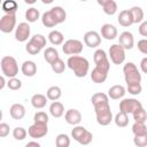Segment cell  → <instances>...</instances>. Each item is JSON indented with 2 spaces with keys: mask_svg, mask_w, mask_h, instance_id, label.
Masks as SVG:
<instances>
[{
  "mask_svg": "<svg viewBox=\"0 0 147 147\" xmlns=\"http://www.w3.org/2000/svg\"><path fill=\"white\" fill-rule=\"evenodd\" d=\"M108 77V74L107 72H103L101 70H99L98 68H94L91 72V79L93 83L95 84H101V83H105L106 79Z\"/></svg>",
  "mask_w": 147,
  "mask_h": 147,
  "instance_id": "d4e9b609",
  "label": "cell"
},
{
  "mask_svg": "<svg viewBox=\"0 0 147 147\" xmlns=\"http://www.w3.org/2000/svg\"><path fill=\"white\" fill-rule=\"evenodd\" d=\"M6 85V82H5V76H1L0 77V90H2Z\"/></svg>",
  "mask_w": 147,
  "mask_h": 147,
  "instance_id": "816d5d0a",
  "label": "cell"
},
{
  "mask_svg": "<svg viewBox=\"0 0 147 147\" xmlns=\"http://www.w3.org/2000/svg\"><path fill=\"white\" fill-rule=\"evenodd\" d=\"M7 86L11 91H18L22 87V82H21V79L16 78V77L9 78V80L7 82Z\"/></svg>",
  "mask_w": 147,
  "mask_h": 147,
  "instance_id": "60d3db41",
  "label": "cell"
},
{
  "mask_svg": "<svg viewBox=\"0 0 147 147\" xmlns=\"http://www.w3.org/2000/svg\"><path fill=\"white\" fill-rule=\"evenodd\" d=\"M39 17H40V13H39V10L37 8L31 7V8L26 9V11H25V18H26L28 22L33 23V22L38 21Z\"/></svg>",
  "mask_w": 147,
  "mask_h": 147,
  "instance_id": "d6a6232c",
  "label": "cell"
},
{
  "mask_svg": "<svg viewBox=\"0 0 147 147\" xmlns=\"http://www.w3.org/2000/svg\"><path fill=\"white\" fill-rule=\"evenodd\" d=\"M48 40L52 45L54 46H59V45H63V40H64V36L61 31L59 30H53L48 33Z\"/></svg>",
  "mask_w": 147,
  "mask_h": 147,
  "instance_id": "cb8c5ba5",
  "label": "cell"
},
{
  "mask_svg": "<svg viewBox=\"0 0 147 147\" xmlns=\"http://www.w3.org/2000/svg\"><path fill=\"white\" fill-rule=\"evenodd\" d=\"M84 44L90 48H96L101 44V36L96 31H87L84 34Z\"/></svg>",
  "mask_w": 147,
  "mask_h": 147,
  "instance_id": "7c38bea8",
  "label": "cell"
},
{
  "mask_svg": "<svg viewBox=\"0 0 147 147\" xmlns=\"http://www.w3.org/2000/svg\"><path fill=\"white\" fill-rule=\"evenodd\" d=\"M9 114L13 119L20 121L25 116V107L22 103H14L9 109Z\"/></svg>",
  "mask_w": 147,
  "mask_h": 147,
  "instance_id": "ac0fdd59",
  "label": "cell"
},
{
  "mask_svg": "<svg viewBox=\"0 0 147 147\" xmlns=\"http://www.w3.org/2000/svg\"><path fill=\"white\" fill-rule=\"evenodd\" d=\"M142 105L140 101H138L134 98H129V99H123L119 102V111H123L125 114H133L137 109L141 108Z\"/></svg>",
  "mask_w": 147,
  "mask_h": 147,
  "instance_id": "ba28073f",
  "label": "cell"
},
{
  "mask_svg": "<svg viewBox=\"0 0 147 147\" xmlns=\"http://www.w3.org/2000/svg\"><path fill=\"white\" fill-rule=\"evenodd\" d=\"M93 60H94V63H95V68H98L99 70L103 71V72H109V69H110V62H109V59H108V55L107 53L99 48L94 52L93 54Z\"/></svg>",
  "mask_w": 147,
  "mask_h": 147,
  "instance_id": "5b68a950",
  "label": "cell"
},
{
  "mask_svg": "<svg viewBox=\"0 0 147 147\" xmlns=\"http://www.w3.org/2000/svg\"><path fill=\"white\" fill-rule=\"evenodd\" d=\"M67 65L69 69L74 71V75L78 78H83L88 74L90 70V63L87 59L80 55H74L69 56L67 60Z\"/></svg>",
  "mask_w": 147,
  "mask_h": 147,
  "instance_id": "6da1fadb",
  "label": "cell"
},
{
  "mask_svg": "<svg viewBox=\"0 0 147 147\" xmlns=\"http://www.w3.org/2000/svg\"><path fill=\"white\" fill-rule=\"evenodd\" d=\"M25 51L29 53V54H31V55H37V54H39V52L41 51V48H39L37 45H34L33 42H31V41H29L28 44H26V46H25Z\"/></svg>",
  "mask_w": 147,
  "mask_h": 147,
  "instance_id": "f6af8a7d",
  "label": "cell"
},
{
  "mask_svg": "<svg viewBox=\"0 0 147 147\" xmlns=\"http://www.w3.org/2000/svg\"><path fill=\"white\" fill-rule=\"evenodd\" d=\"M34 123H41V124H47L48 123V115L45 111H38L33 116Z\"/></svg>",
  "mask_w": 147,
  "mask_h": 147,
  "instance_id": "7bdbcfd3",
  "label": "cell"
},
{
  "mask_svg": "<svg viewBox=\"0 0 147 147\" xmlns=\"http://www.w3.org/2000/svg\"><path fill=\"white\" fill-rule=\"evenodd\" d=\"M98 3L102 7L103 13L109 16L115 15L117 11V3L114 0H98Z\"/></svg>",
  "mask_w": 147,
  "mask_h": 147,
  "instance_id": "2e32d148",
  "label": "cell"
},
{
  "mask_svg": "<svg viewBox=\"0 0 147 147\" xmlns=\"http://www.w3.org/2000/svg\"><path fill=\"white\" fill-rule=\"evenodd\" d=\"M41 22H42V24H44L46 28H54V26L57 25V22H56L55 17L53 16V14H52L51 10H47V11H45V13L42 14V16H41Z\"/></svg>",
  "mask_w": 147,
  "mask_h": 147,
  "instance_id": "83f0119b",
  "label": "cell"
},
{
  "mask_svg": "<svg viewBox=\"0 0 147 147\" xmlns=\"http://www.w3.org/2000/svg\"><path fill=\"white\" fill-rule=\"evenodd\" d=\"M14 29H16V15L5 14L0 20V30H1V32L10 33Z\"/></svg>",
  "mask_w": 147,
  "mask_h": 147,
  "instance_id": "9c48e42d",
  "label": "cell"
},
{
  "mask_svg": "<svg viewBox=\"0 0 147 147\" xmlns=\"http://www.w3.org/2000/svg\"><path fill=\"white\" fill-rule=\"evenodd\" d=\"M49 114L54 118H60L64 114V106L60 101H53L49 106Z\"/></svg>",
  "mask_w": 147,
  "mask_h": 147,
  "instance_id": "7402d4cb",
  "label": "cell"
},
{
  "mask_svg": "<svg viewBox=\"0 0 147 147\" xmlns=\"http://www.w3.org/2000/svg\"><path fill=\"white\" fill-rule=\"evenodd\" d=\"M87 130L84 127V126H80V125H76L72 130H71V137L74 138V140H76L78 142V140L85 134Z\"/></svg>",
  "mask_w": 147,
  "mask_h": 147,
  "instance_id": "74e56055",
  "label": "cell"
},
{
  "mask_svg": "<svg viewBox=\"0 0 147 147\" xmlns=\"http://www.w3.org/2000/svg\"><path fill=\"white\" fill-rule=\"evenodd\" d=\"M47 96L41 93H36L31 98V105L36 109H42L47 103Z\"/></svg>",
  "mask_w": 147,
  "mask_h": 147,
  "instance_id": "603a6c76",
  "label": "cell"
},
{
  "mask_svg": "<svg viewBox=\"0 0 147 147\" xmlns=\"http://www.w3.org/2000/svg\"><path fill=\"white\" fill-rule=\"evenodd\" d=\"M49 10L52 11L53 16L55 17V20H56L57 24L63 23V22L65 21V18H67V13H65V10H64L61 6H55V7L51 8Z\"/></svg>",
  "mask_w": 147,
  "mask_h": 147,
  "instance_id": "484cf974",
  "label": "cell"
},
{
  "mask_svg": "<svg viewBox=\"0 0 147 147\" xmlns=\"http://www.w3.org/2000/svg\"><path fill=\"white\" fill-rule=\"evenodd\" d=\"M94 111H95V116H96V122L101 126L109 125L111 123V121H114L113 113H111L109 105L96 107V108H94Z\"/></svg>",
  "mask_w": 147,
  "mask_h": 147,
  "instance_id": "277c9868",
  "label": "cell"
},
{
  "mask_svg": "<svg viewBox=\"0 0 147 147\" xmlns=\"http://www.w3.org/2000/svg\"><path fill=\"white\" fill-rule=\"evenodd\" d=\"M30 25L26 22H21L15 29V39L20 42H24L30 38Z\"/></svg>",
  "mask_w": 147,
  "mask_h": 147,
  "instance_id": "8fae6325",
  "label": "cell"
},
{
  "mask_svg": "<svg viewBox=\"0 0 147 147\" xmlns=\"http://www.w3.org/2000/svg\"><path fill=\"white\" fill-rule=\"evenodd\" d=\"M2 10L7 15H15L17 10V2L14 0H6L2 2Z\"/></svg>",
  "mask_w": 147,
  "mask_h": 147,
  "instance_id": "f546056e",
  "label": "cell"
},
{
  "mask_svg": "<svg viewBox=\"0 0 147 147\" xmlns=\"http://www.w3.org/2000/svg\"><path fill=\"white\" fill-rule=\"evenodd\" d=\"M9 134V125L7 123H0V137L5 138Z\"/></svg>",
  "mask_w": 147,
  "mask_h": 147,
  "instance_id": "7dc6e473",
  "label": "cell"
},
{
  "mask_svg": "<svg viewBox=\"0 0 147 147\" xmlns=\"http://www.w3.org/2000/svg\"><path fill=\"white\" fill-rule=\"evenodd\" d=\"M132 116H133L134 122H142V123H145V121H147V113H146V110L144 109V107L137 109V110L132 114Z\"/></svg>",
  "mask_w": 147,
  "mask_h": 147,
  "instance_id": "8d00e7d4",
  "label": "cell"
},
{
  "mask_svg": "<svg viewBox=\"0 0 147 147\" xmlns=\"http://www.w3.org/2000/svg\"><path fill=\"white\" fill-rule=\"evenodd\" d=\"M126 91L132 95H139L142 91V86L141 84H131L126 86Z\"/></svg>",
  "mask_w": 147,
  "mask_h": 147,
  "instance_id": "ee69618b",
  "label": "cell"
},
{
  "mask_svg": "<svg viewBox=\"0 0 147 147\" xmlns=\"http://www.w3.org/2000/svg\"><path fill=\"white\" fill-rule=\"evenodd\" d=\"M123 74L126 85L131 84H140L141 82V74L139 72L137 65L133 62H127L123 67Z\"/></svg>",
  "mask_w": 147,
  "mask_h": 147,
  "instance_id": "3957f363",
  "label": "cell"
},
{
  "mask_svg": "<svg viewBox=\"0 0 147 147\" xmlns=\"http://www.w3.org/2000/svg\"><path fill=\"white\" fill-rule=\"evenodd\" d=\"M125 93H126V90L122 85H113L108 90V96L113 100H119V99L124 98Z\"/></svg>",
  "mask_w": 147,
  "mask_h": 147,
  "instance_id": "44dd1931",
  "label": "cell"
},
{
  "mask_svg": "<svg viewBox=\"0 0 147 147\" xmlns=\"http://www.w3.org/2000/svg\"><path fill=\"white\" fill-rule=\"evenodd\" d=\"M138 49L140 53L147 55V39H140L138 41Z\"/></svg>",
  "mask_w": 147,
  "mask_h": 147,
  "instance_id": "bcb514c9",
  "label": "cell"
},
{
  "mask_svg": "<svg viewBox=\"0 0 147 147\" xmlns=\"http://www.w3.org/2000/svg\"><path fill=\"white\" fill-rule=\"evenodd\" d=\"M132 132L134 136H140L147 133V127L142 122H134V124L132 125Z\"/></svg>",
  "mask_w": 147,
  "mask_h": 147,
  "instance_id": "f35d334b",
  "label": "cell"
},
{
  "mask_svg": "<svg viewBox=\"0 0 147 147\" xmlns=\"http://www.w3.org/2000/svg\"><path fill=\"white\" fill-rule=\"evenodd\" d=\"M62 51L64 54L70 56L79 55L83 52V42L78 39H68L62 45Z\"/></svg>",
  "mask_w": 147,
  "mask_h": 147,
  "instance_id": "8992f818",
  "label": "cell"
},
{
  "mask_svg": "<svg viewBox=\"0 0 147 147\" xmlns=\"http://www.w3.org/2000/svg\"><path fill=\"white\" fill-rule=\"evenodd\" d=\"M114 122L118 127H125L129 124V116H127V114H125L123 111H119L114 117Z\"/></svg>",
  "mask_w": 147,
  "mask_h": 147,
  "instance_id": "1f68e13d",
  "label": "cell"
},
{
  "mask_svg": "<svg viewBox=\"0 0 147 147\" xmlns=\"http://www.w3.org/2000/svg\"><path fill=\"white\" fill-rule=\"evenodd\" d=\"M118 32L115 25L110 23H106L101 26V37L107 39V40H114L117 37Z\"/></svg>",
  "mask_w": 147,
  "mask_h": 147,
  "instance_id": "9a60e30c",
  "label": "cell"
},
{
  "mask_svg": "<svg viewBox=\"0 0 147 147\" xmlns=\"http://www.w3.org/2000/svg\"><path fill=\"white\" fill-rule=\"evenodd\" d=\"M44 57H45L46 62H48L49 64L54 63L57 59H60L59 52H57V49L54 48V47H47V48L45 49V52H44Z\"/></svg>",
  "mask_w": 147,
  "mask_h": 147,
  "instance_id": "4316f807",
  "label": "cell"
},
{
  "mask_svg": "<svg viewBox=\"0 0 147 147\" xmlns=\"http://www.w3.org/2000/svg\"><path fill=\"white\" fill-rule=\"evenodd\" d=\"M140 69H141V71L144 74H147V56L141 59V61H140Z\"/></svg>",
  "mask_w": 147,
  "mask_h": 147,
  "instance_id": "681fc988",
  "label": "cell"
},
{
  "mask_svg": "<svg viewBox=\"0 0 147 147\" xmlns=\"http://www.w3.org/2000/svg\"><path fill=\"white\" fill-rule=\"evenodd\" d=\"M28 133L31 138L33 139H39L45 137L48 133V126L47 124H41V123H33L32 125L29 126Z\"/></svg>",
  "mask_w": 147,
  "mask_h": 147,
  "instance_id": "30bf717a",
  "label": "cell"
},
{
  "mask_svg": "<svg viewBox=\"0 0 147 147\" xmlns=\"http://www.w3.org/2000/svg\"><path fill=\"white\" fill-rule=\"evenodd\" d=\"M21 71L26 77H33L37 74V64L31 60L24 61L21 65Z\"/></svg>",
  "mask_w": 147,
  "mask_h": 147,
  "instance_id": "d6986e66",
  "label": "cell"
},
{
  "mask_svg": "<svg viewBox=\"0 0 147 147\" xmlns=\"http://www.w3.org/2000/svg\"><path fill=\"white\" fill-rule=\"evenodd\" d=\"M133 144L137 147H147V133H144L140 136H134Z\"/></svg>",
  "mask_w": 147,
  "mask_h": 147,
  "instance_id": "b9f144b4",
  "label": "cell"
},
{
  "mask_svg": "<svg viewBox=\"0 0 147 147\" xmlns=\"http://www.w3.org/2000/svg\"><path fill=\"white\" fill-rule=\"evenodd\" d=\"M64 119L70 125H78L82 122V113L78 109H69L64 114Z\"/></svg>",
  "mask_w": 147,
  "mask_h": 147,
  "instance_id": "5bb4252c",
  "label": "cell"
},
{
  "mask_svg": "<svg viewBox=\"0 0 147 147\" xmlns=\"http://www.w3.org/2000/svg\"><path fill=\"white\" fill-rule=\"evenodd\" d=\"M91 102H92L94 108L101 107V106H107V105H109V96L102 92H98V93H94L92 95Z\"/></svg>",
  "mask_w": 147,
  "mask_h": 147,
  "instance_id": "e0dca14e",
  "label": "cell"
},
{
  "mask_svg": "<svg viewBox=\"0 0 147 147\" xmlns=\"http://www.w3.org/2000/svg\"><path fill=\"white\" fill-rule=\"evenodd\" d=\"M132 18H133V24L134 23H141L144 22V10L139 6H133L130 8Z\"/></svg>",
  "mask_w": 147,
  "mask_h": 147,
  "instance_id": "4dcf8cb0",
  "label": "cell"
},
{
  "mask_svg": "<svg viewBox=\"0 0 147 147\" xmlns=\"http://www.w3.org/2000/svg\"><path fill=\"white\" fill-rule=\"evenodd\" d=\"M55 146L56 147H69L70 146V138L65 133H60L55 138Z\"/></svg>",
  "mask_w": 147,
  "mask_h": 147,
  "instance_id": "836d02e7",
  "label": "cell"
},
{
  "mask_svg": "<svg viewBox=\"0 0 147 147\" xmlns=\"http://www.w3.org/2000/svg\"><path fill=\"white\" fill-rule=\"evenodd\" d=\"M65 67H67V63H64L62 59H57L54 63L51 64V68L55 74H62L65 70Z\"/></svg>",
  "mask_w": 147,
  "mask_h": 147,
  "instance_id": "d590c367",
  "label": "cell"
},
{
  "mask_svg": "<svg viewBox=\"0 0 147 147\" xmlns=\"http://www.w3.org/2000/svg\"><path fill=\"white\" fill-rule=\"evenodd\" d=\"M108 56L114 64H122L125 60V49L119 44H114L109 47Z\"/></svg>",
  "mask_w": 147,
  "mask_h": 147,
  "instance_id": "52a82bcc",
  "label": "cell"
},
{
  "mask_svg": "<svg viewBox=\"0 0 147 147\" xmlns=\"http://www.w3.org/2000/svg\"><path fill=\"white\" fill-rule=\"evenodd\" d=\"M26 134H29L28 131L24 127H22V126H17V127H15L13 130V137L16 140H24L25 137H26Z\"/></svg>",
  "mask_w": 147,
  "mask_h": 147,
  "instance_id": "ab89813d",
  "label": "cell"
},
{
  "mask_svg": "<svg viewBox=\"0 0 147 147\" xmlns=\"http://www.w3.org/2000/svg\"><path fill=\"white\" fill-rule=\"evenodd\" d=\"M25 147H41V146H40V144L37 142V141H29V142L25 145Z\"/></svg>",
  "mask_w": 147,
  "mask_h": 147,
  "instance_id": "f907efd6",
  "label": "cell"
},
{
  "mask_svg": "<svg viewBox=\"0 0 147 147\" xmlns=\"http://www.w3.org/2000/svg\"><path fill=\"white\" fill-rule=\"evenodd\" d=\"M0 65H1L2 76H5V77L14 78L18 74V64H17V61L15 60V57H13L10 55L3 56L1 59Z\"/></svg>",
  "mask_w": 147,
  "mask_h": 147,
  "instance_id": "7a4b0ae2",
  "label": "cell"
},
{
  "mask_svg": "<svg viewBox=\"0 0 147 147\" xmlns=\"http://www.w3.org/2000/svg\"><path fill=\"white\" fill-rule=\"evenodd\" d=\"M138 31L142 37H147V21H144V22L140 23V25L138 28Z\"/></svg>",
  "mask_w": 147,
  "mask_h": 147,
  "instance_id": "c3c4849f",
  "label": "cell"
},
{
  "mask_svg": "<svg viewBox=\"0 0 147 147\" xmlns=\"http://www.w3.org/2000/svg\"><path fill=\"white\" fill-rule=\"evenodd\" d=\"M61 95H62V91H61V88H60L59 86H56V85L51 86V87L47 90V92H46V96H47V99L51 100V101H57V100L61 98Z\"/></svg>",
  "mask_w": 147,
  "mask_h": 147,
  "instance_id": "f1b7e54d",
  "label": "cell"
},
{
  "mask_svg": "<svg viewBox=\"0 0 147 147\" xmlns=\"http://www.w3.org/2000/svg\"><path fill=\"white\" fill-rule=\"evenodd\" d=\"M29 41L33 42L34 45H37V46H38L39 48H41V49L46 46V37L42 36V34H40V33H36V34H33V36L30 38Z\"/></svg>",
  "mask_w": 147,
  "mask_h": 147,
  "instance_id": "e575fe53",
  "label": "cell"
},
{
  "mask_svg": "<svg viewBox=\"0 0 147 147\" xmlns=\"http://www.w3.org/2000/svg\"><path fill=\"white\" fill-rule=\"evenodd\" d=\"M117 21H118L119 25H122L124 28H127V26L132 25L133 24V18H132V15H131L130 9H124V10L119 11L118 17H117Z\"/></svg>",
  "mask_w": 147,
  "mask_h": 147,
  "instance_id": "ffe728a7",
  "label": "cell"
},
{
  "mask_svg": "<svg viewBox=\"0 0 147 147\" xmlns=\"http://www.w3.org/2000/svg\"><path fill=\"white\" fill-rule=\"evenodd\" d=\"M118 44L124 49H132L134 46V38L130 31H123L118 37Z\"/></svg>",
  "mask_w": 147,
  "mask_h": 147,
  "instance_id": "4fadbf2b",
  "label": "cell"
}]
</instances>
